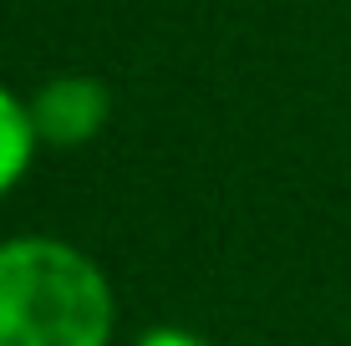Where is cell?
Here are the masks:
<instances>
[{
    "label": "cell",
    "mask_w": 351,
    "mask_h": 346,
    "mask_svg": "<svg viewBox=\"0 0 351 346\" xmlns=\"http://www.w3.org/2000/svg\"><path fill=\"white\" fill-rule=\"evenodd\" d=\"M117 295L82 245L56 234L0 240V346H112Z\"/></svg>",
    "instance_id": "1"
},
{
    "label": "cell",
    "mask_w": 351,
    "mask_h": 346,
    "mask_svg": "<svg viewBox=\"0 0 351 346\" xmlns=\"http://www.w3.org/2000/svg\"><path fill=\"white\" fill-rule=\"evenodd\" d=\"M31 107V127L41 143L51 148H82L107 127V112H112V97L97 77H51L36 87Z\"/></svg>",
    "instance_id": "2"
},
{
    "label": "cell",
    "mask_w": 351,
    "mask_h": 346,
    "mask_svg": "<svg viewBox=\"0 0 351 346\" xmlns=\"http://www.w3.org/2000/svg\"><path fill=\"white\" fill-rule=\"evenodd\" d=\"M36 148H41V138H36V127H31V107L10 87H0V199L26 178Z\"/></svg>",
    "instance_id": "3"
},
{
    "label": "cell",
    "mask_w": 351,
    "mask_h": 346,
    "mask_svg": "<svg viewBox=\"0 0 351 346\" xmlns=\"http://www.w3.org/2000/svg\"><path fill=\"white\" fill-rule=\"evenodd\" d=\"M138 346H209V341L193 336V331H184V326H148L138 336Z\"/></svg>",
    "instance_id": "4"
}]
</instances>
